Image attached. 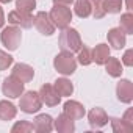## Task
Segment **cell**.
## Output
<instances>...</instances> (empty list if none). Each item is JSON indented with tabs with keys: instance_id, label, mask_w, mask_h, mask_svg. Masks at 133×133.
<instances>
[{
	"instance_id": "obj_22",
	"label": "cell",
	"mask_w": 133,
	"mask_h": 133,
	"mask_svg": "<svg viewBox=\"0 0 133 133\" xmlns=\"http://www.w3.org/2000/svg\"><path fill=\"white\" fill-rule=\"evenodd\" d=\"M119 28L125 35H131L133 33V14H131V11L124 13L121 16V25H119Z\"/></svg>"
},
{
	"instance_id": "obj_12",
	"label": "cell",
	"mask_w": 133,
	"mask_h": 133,
	"mask_svg": "<svg viewBox=\"0 0 133 133\" xmlns=\"http://www.w3.org/2000/svg\"><path fill=\"white\" fill-rule=\"evenodd\" d=\"M13 75L17 77L22 83H28V82L33 80L35 71H33L31 66H28L25 63H17V64H14V68H13Z\"/></svg>"
},
{
	"instance_id": "obj_27",
	"label": "cell",
	"mask_w": 133,
	"mask_h": 133,
	"mask_svg": "<svg viewBox=\"0 0 133 133\" xmlns=\"http://www.w3.org/2000/svg\"><path fill=\"white\" fill-rule=\"evenodd\" d=\"M89 3H91V14L96 17V19H102L105 17V10L102 6V0H89Z\"/></svg>"
},
{
	"instance_id": "obj_3",
	"label": "cell",
	"mask_w": 133,
	"mask_h": 133,
	"mask_svg": "<svg viewBox=\"0 0 133 133\" xmlns=\"http://www.w3.org/2000/svg\"><path fill=\"white\" fill-rule=\"evenodd\" d=\"M49 17H50V21L53 22L55 27L63 30L66 27H69V24L72 21V11L68 6H64V5H55L50 10Z\"/></svg>"
},
{
	"instance_id": "obj_32",
	"label": "cell",
	"mask_w": 133,
	"mask_h": 133,
	"mask_svg": "<svg viewBox=\"0 0 133 133\" xmlns=\"http://www.w3.org/2000/svg\"><path fill=\"white\" fill-rule=\"evenodd\" d=\"M55 5H64V6H69L71 3H74V0H53Z\"/></svg>"
},
{
	"instance_id": "obj_11",
	"label": "cell",
	"mask_w": 133,
	"mask_h": 133,
	"mask_svg": "<svg viewBox=\"0 0 133 133\" xmlns=\"http://www.w3.org/2000/svg\"><path fill=\"white\" fill-rule=\"evenodd\" d=\"M88 121H89V125L92 128H102L108 124V114L105 113L103 108L96 107L88 113Z\"/></svg>"
},
{
	"instance_id": "obj_2",
	"label": "cell",
	"mask_w": 133,
	"mask_h": 133,
	"mask_svg": "<svg viewBox=\"0 0 133 133\" xmlns=\"http://www.w3.org/2000/svg\"><path fill=\"white\" fill-rule=\"evenodd\" d=\"M53 68L63 75H72L77 71V59L71 52H61L53 59Z\"/></svg>"
},
{
	"instance_id": "obj_29",
	"label": "cell",
	"mask_w": 133,
	"mask_h": 133,
	"mask_svg": "<svg viewBox=\"0 0 133 133\" xmlns=\"http://www.w3.org/2000/svg\"><path fill=\"white\" fill-rule=\"evenodd\" d=\"M13 56L11 55H8L6 52H3V50H0V71H5V69H8L10 66L13 64Z\"/></svg>"
},
{
	"instance_id": "obj_34",
	"label": "cell",
	"mask_w": 133,
	"mask_h": 133,
	"mask_svg": "<svg viewBox=\"0 0 133 133\" xmlns=\"http://www.w3.org/2000/svg\"><path fill=\"white\" fill-rule=\"evenodd\" d=\"M127 10L131 11V0H127Z\"/></svg>"
},
{
	"instance_id": "obj_14",
	"label": "cell",
	"mask_w": 133,
	"mask_h": 133,
	"mask_svg": "<svg viewBox=\"0 0 133 133\" xmlns=\"http://www.w3.org/2000/svg\"><path fill=\"white\" fill-rule=\"evenodd\" d=\"M107 38H108V42H110V45H111L113 49H116V50L124 49V45H125V33H124L119 27L111 28V30L108 31Z\"/></svg>"
},
{
	"instance_id": "obj_23",
	"label": "cell",
	"mask_w": 133,
	"mask_h": 133,
	"mask_svg": "<svg viewBox=\"0 0 133 133\" xmlns=\"http://www.w3.org/2000/svg\"><path fill=\"white\" fill-rule=\"evenodd\" d=\"M102 6H103L105 13L117 14L122 10V0H102Z\"/></svg>"
},
{
	"instance_id": "obj_30",
	"label": "cell",
	"mask_w": 133,
	"mask_h": 133,
	"mask_svg": "<svg viewBox=\"0 0 133 133\" xmlns=\"http://www.w3.org/2000/svg\"><path fill=\"white\" fill-rule=\"evenodd\" d=\"M122 63L125 64V66H133V50L131 49H128L125 53H124V56H122Z\"/></svg>"
},
{
	"instance_id": "obj_8",
	"label": "cell",
	"mask_w": 133,
	"mask_h": 133,
	"mask_svg": "<svg viewBox=\"0 0 133 133\" xmlns=\"http://www.w3.org/2000/svg\"><path fill=\"white\" fill-rule=\"evenodd\" d=\"M33 16L27 14V13H21V11H11L8 14V22L11 25H16L19 28H31L33 27Z\"/></svg>"
},
{
	"instance_id": "obj_20",
	"label": "cell",
	"mask_w": 133,
	"mask_h": 133,
	"mask_svg": "<svg viewBox=\"0 0 133 133\" xmlns=\"http://www.w3.org/2000/svg\"><path fill=\"white\" fill-rule=\"evenodd\" d=\"M105 69H107L108 75H111V77H121L124 72L121 61L117 58H111V56H108V59L105 61Z\"/></svg>"
},
{
	"instance_id": "obj_19",
	"label": "cell",
	"mask_w": 133,
	"mask_h": 133,
	"mask_svg": "<svg viewBox=\"0 0 133 133\" xmlns=\"http://www.w3.org/2000/svg\"><path fill=\"white\" fill-rule=\"evenodd\" d=\"M17 114V108L8 102V100H0V119L2 121H11Z\"/></svg>"
},
{
	"instance_id": "obj_28",
	"label": "cell",
	"mask_w": 133,
	"mask_h": 133,
	"mask_svg": "<svg viewBox=\"0 0 133 133\" xmlns=\"http://www.w3.org/2000/svg\"><path fill=\"white\" fill-rule=\"evenodd\" d=\"M78 63L82 64V66H89L91 63H92V56H91V50L88 49V47H85V45H82V49L78 50Z\"/></svg>"
},
{
	"instance_id": "obj_5",
	"label": "cell",
	"mask_w": 133,
	"mask_h": 133,
	"mask_svg": "<svg viewBox=\"0 0 133 133\" xmlns=\"http://www.w3.org/2000/svg\"><path fill=\"white\" fill-rule=\"evenodd\" d=\"M42 107V100L39 97V92H35V91H27L25 94L22 92V97H21V102H19V108L27 113V114H33V113H38Z\"/></svg>"
},
{
	"instance_id": "obj_13",
	"label": "cell",
	"mask_w": 133,
	"mask_h": 133,
	"mask_svg": "<svg viewBox=\"0 0 133 133\" xmlns=\"http://www.w3.org/2000/svg\"><path fill=\"white\" fill-rule=\"evenodd\" d=\"M64 114L69 116L74 121L82 119L85 116V107L80 102H77V100H68L64 103Z\"/></svg>"
},
{
	"instance_id": "obj_33",
	"label": "cell",
	"mask_w": 133,
	"mask_h": 133,
	"mask_svg": "<svg viewBox=\"0 0 133 133\" xmlns=\"http://www.w3.org/2000/svg\"><path fill=\"white\" fill-rule=\"evenodd\" d=\"M3 24H5V14H3V10H2V6H0V28L3 27Z\"/></svg>"
},
{
	"instance_id": "obj_15",
	"label": "cell",
	"mask_w": 133,
	"mask_h": 133,
	"mask_svg": "<svg viewBox=\"0 0 133 133\" xmlns=\"http://www.w3.org/2000/svg\"><path fill=\"white\" fill-rule=\"evenodd\" d=\"M35 130L39 133H49L53 130V119L49 114H38L35 117Z\"/></svg>"
},
{
	"instance_id": "obj_9",
	"label": "cell",
	"mask_w": 133,
	"mask_h": 133,
	"mask_svg": "<svg viewBox=\"0 0 133 133\" xmlns=\"http://www.w3.org/2000/svg\"><path fill=\"white\" fill-rule=\"evenodd\" d=\"M39 97L42 100V103H45L47 107H56L61 102V96H58V92L55 91V88L52 85H42L39 89Z\"/></svg>"
},
{
	"instance_id": "obj_10",
	"label": "cell",
	"mask_w": 133,
	"mask_h": 133,
	"mask_svg": "<svg viewBox=\"0 0 133 133\" xmlns=\"http://www.w3.org/2000/svg\"><path fill=\"white\" fill-rule=\"evenodd\" d=\"M116 96L122 103H131V100H133V83L130 80H121L116 86Z\"/></svg>"
},
{
	"instance_id": "obj_17",
	"label": "cell",
	"mask_w": 133,
	"mask_h": 133,
	"mask_svg": "<svg viewBox=\"0 0 133 133\" xmlns=\"http://www.w3.org/2000/svg\"><path fill=\"white\" fill-rule=\"evenodd\" d=\"M91 56H92V61L99 66L105 64V61L108 59L110 56V47L107 44H97L92 50H91Z\"/></svg>"
},
{
	"instance_id": "obj_21",
	"label": "cell",
	"mask_w": 133,
	"mask_h": 133,
	"mask_svg": "<svg viewBox=\"0 0 133 133\" xmlns=\"http://www.w3.org/2000/svg\"><path fill=\"white\" fill-rule=\"evenodd\" d=\"M75 14L80 19H86L91 16V3L89 0H75Z\"/></svg>"
},
{
	"instance_id": "obj_18",
	"label": "cell",
	"mask_w": 133,
	"mask_h": 133,
	"mask_svg": "<svg viewBox=\"0 0 133 133\" xmlns=\"http://www.w3.org/2000/svg\"><path fill=\"white\" fill-rule=\"evenodd\" d=\"M53 88H55V91L58 92V96H61V97H68V96H71V94L74 92V85H72L71 80H68V78H58V80L55 82Z\"/></svg>"
},
{
	"instance_id": "obj_26",
	"label": "cell",
	"mask_w": 133,
	"mask_h": 133,
	"mask_svg": "<svg viewBox=\"0 0 133 133\" xmlns=\"http://www.w3.org/2000/svg\"><path fill=\"white\" fill-rule=\"evenodd\" d=\"M35 130V125L28 121H19L13 125L11 128V133H30Z\"/></svg>"
},
{
	"instance_id": "obj_35",
	"label": "cell",
	"mask_w": 133,
	"mask_h": 133,
	"mask_svg": "<svg viewBox=\"0 0 133 133\" xmlns=\"http://www.w3.org/2000/svg\"><path fill=\"white\" fill-rule=\"evenodd\" d=\"M11 0H0V3H10Z\"/></svg>"
},
{
	"instance_id": "obj_24",
	"label": "cell",
	"mask_w": 133,
	"mask_h": 133,
	"mask_svg": "<svg viewBox=\"0 0 133 133\" xmlns=\"http://www.w3.org/2000/svg\"><path fill=\"white\" fill-rule=\"evenodd\" d=\"M16 8L21 13L31 14L33 10L36 8V0H16Z\"/></svg>"
},
{
	"instance_id": "obj_6",
	"label": "cell",
	"mask_w": 133,
	"mask_h": 133,
	"mask_svg": "<svg viewBox=\"0 0 133 133\" xmlns=\"http://www.w3.org/2000/svg\"><path fill=\"white\" fill-rule=\"evenodd\" d=\"M24 85L25 83H22L17 77L10 75L2 83V92H3V96H6L10 99H17L24 92Z\"/></svg>"
},
{
	"instance_id": "obj_7",
	"label": "cell",
	"mask_w": 133,
	"mask_h": 133,
	"mask_svg": "<svg viewBox=\"0 0 133 133\" xmlns=\"http://www.w3.org/2000/svg\"><path fill=\"white\" fill-rule=\"evenodd\" d=\"M33 25H35V27L38 28V31H39L41 35H44V36H52V35L55 33V25H53V22L50 21V17H49V14H47L45 11H39V13L35 16Z\"/></svg>"
},
{
	"instance_id": "obj_31",
	"label": "cell",
	"mask_w": 133,
	"mask_h": 133,
	"mask_svg": "<svg viewBox=\"0 0 133 133\" xmlns=\"http://www.w3.org/2000/svg\"><path fill=\"white\" fill-rule=\"evenodd\" d=\"M133 110L131 108H128L127 111H125V114H124V117H122V121L125 122V124H128V125H131L133 127Z\"/></svg>"
},
{
	"instance_id": "obj_4",
	"label": "cell",
	"mask_w": 133,
	"mask_h": 133,
	"mask_svg": "<svg viewBox=\"0 0 133 133\" xmlns=\"http://www.w3.org/2000/svg\"><path fill=\"white\" fill-rule=\"evenodd\" d=\"M0 41L2 44L8 49V50H17V47L21 45V41H22V33H21V28L16 27V25H11V27H5L0 33Z\"/></svg>"
},
{
	"instance_id": "obj_1",
	"label": "cell",
	"mask_w": 133,
	"mask_h": 133,
	"mask_svg": "<svg viewBox=\"0 0 133 133\" xmlns=\"http://www.w3.org/2000/svg\"><path fill=\"white\" fill-rule=\"evenodd\" d=\"M82 45H83L82 38H80V35L75 28H69V27L63 28V31L59 35V49H61V52L75 53L82 49Z\"/></svg>"
},
{
	"instance_id": "obj_25",
	"label": "cell",
	"mask_w": 133,
	"mask_h": 133,
	"mask_svg": "<svg viewBox=\"0 0 133 133\" xmlns=\"http://www.w3.org/2000/svg\"><path fill=\"white\" fill-rule=\"evenodd\" d=\"M111 127H113V130H114L116 133H130V131L133 130L131 125L125 124L122 119H117V117H113V119H111Z\"/></svg>"
},
{
	"instance_id": "obj_16",
	"label": "cell",
	"mask_w": 133,
	"mask_h": 133,
	"mask_svg": "<svg viewBox=\"0 0 133 133\" xmlns=\"http://www.w3.org/2000/svg\"><path fill=\"white\" fill-rule=\"evenodd\" d=\"M55 124V128L61 133H72L75 130V124H74V119H71L69 116H66L64 113L59 114L56 117V121H53Z\"/></svg>"
}]
</instances>
